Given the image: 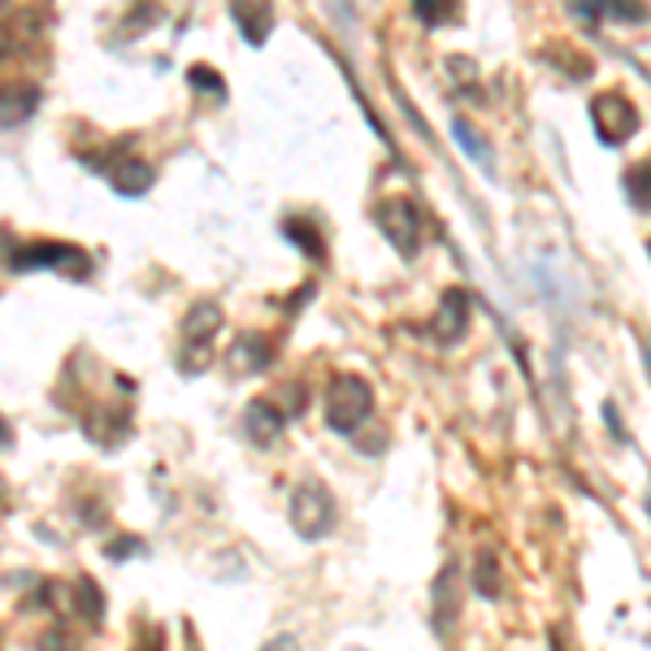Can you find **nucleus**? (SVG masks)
<instances>
[{
	"instance_id": "ddd939ff",
	"label": "nucleus",
	"mask_w": 651,
	"mask_h": 651,
	"mask_svg": "<svg viewBox=\"0 0 651 651\" xmlns=\"http://www.w3.org/2000/svg\"><path fill=\"white\" fill-rule=\"evenodd\" d=\"M456 617V564H443V573L434 578V635L447 639Z\"/></svg>"
},
{
	"instance_id": "7ed1b4c3",
	"label": "nucleus",
	"mask_w": 651,
	"mask_h": 651,
	"mask_svg": "<svg viewBox=\"0 0 651 651\" xmlns=\"http://www.w3.org/2000/svg\"><path fill=\"white\" fill-rule=\"evenodd\" d=\"M374 221H378V230L387 235V243H391L404 261H413V256L422 252V214H418V205H413L409 196H387V201H378Z\"/></svg>"
},
{
	"instance_id": "aec40b11",
	"label": "nucleus",
	"mask_w": 651,
	"mask_h": 651,
	"mask_svg": "<svg viewBox=\"0 0 651 651\" xmlns=\"http://www.w3.org/2000/svg\"><path fill=\"white\" fill-rule=\"evenodd\" d=\"M447 79L460 88V92H478V66L469 57H447Z\"/></svg>"
},
{
	"instance_id": "a878e982",
	"label": "nucleus",
	"mask_w": 651,
	"mask_h": 651,
	"mask_svg": "<svg viewBox=\"0 0 651 651\" xmlns=\"http://www.w3.org/2000/svg\"><path fill=\"white\" fill-rule=\"evenodd\" d=\"M261 651H300V643H296L292 635H278V639H270V643H265Z\"/></svg>"
},
{
	"instance_id": "20e7f679",
	"label": "nucleus",
	"mask_w": 651,
	"mask_h": 651,
	"mask_svg": "<svg viewBox=\"0 0 651 651\" xmlns=\"http://www.w3.org/2000/svg\"><path fill=\"white\" fill-rule=\"evenodd\" d=\"M591 126H595V135H599L604 148H617V144H626L639 130V108L617 88L613 92H599L591 101Z\"/></svg>"
},
{
	"instance_id": "f3484780",
	"label": "nucleus",
	"mask_w": 651,
	"mask_h": 651,
	"mask_svg": "<svg viewBox=\"0 0 651 651\" xmlns=\"http://www.w3.org/2000/svg\"><path fill=\"white\" fill-rule=\"evenodd\" d=\"M283 235H287V239H292V243H296L305 256L322 261V235H318V230H313L305 217H287V221H283Z\"/></svg>"
},
{
	"instance_id": "423d86ee",
	"label": "nucleus",
	"mask_w": 651,
	"mask_h": 651,
	"mask_svg": "<svg viewBox=\"0 0 651 651\" xmlns=\"http://www.w3.org/2000/svg\"><path fill=\"white\" fill-rule=\"evenodd\" d=\"M9 265L13 270H48L53 265V270H75L79 278L92 270V261L70 243H26V248H18L9 256Z\"/></svg>"
},
{
	"instance_id": "a211bd4d",
	"label": "nucleus",
	"mask_w": 651,
	"mask_h": 651,
	"mask_svg": "<svg viewBox=\"0 0 651 651\" xmlns=\"http://www.w3.org/2000/svg\"><path fill=\"white\" fill-rule=\"evenodd\" d=\"M70 604H75V608H79V617H83V621H92V626L105 617V595L96 591V582H92V578H79V595H70Z\"/></svg>"
},
{
	"instance_id": "bb28decb",
	"label": "nucleus",
	"mask_w": 651,
	"mask_h": 651,
	"mask_svg": "<svg viewBox=\"0 0 651 651\" xmlns=\"http://www.w3.org/2000/svg\"><path fill=\"white\" fill-rule=\"evenodd\" d=\"M604 418H608V431H613V438H626V431H621V422H617V404H613V400L604 404Z\"/></svg>"
},
{
	"instance_id": "b1692460",
	"label": "nucleus",
	"mask_w": 651,
	"mask_h": 651,
	"mask_svg": "<svg viewBox=\"0 0 651 651\" xmlns=\"http://www.w3.org/2000/svg\"><path fill=\"white\" fill-rule=\"evenodd\" d=\"M135 651H165V635H161L157 626H148V630H144V639L135 643Z\"/></svg>"
},
{
	"instance_id": "f8f14e48",
	"label": "nucleus",
	"mask_w": 651,
	"mask_h": 651,
	"mask_svg": "<svg viewBox=\"0 0 651 651\" xmlns=\"http://www.w3.org/2000/svg\"><path fill=\"white\" fill-rule=\"evenodd\" d=\"M35 26H39V18L31 9H18V13L0 18V61L13 57V53H22L35 39Z\"/></svg>"
},
{
	"instance_id": "6ab92c4d",
	"label": "nucleus",
	"mask_w": 651,
	"mask_h": 651,
	"mask_svg": "<svg viewBox=\"0 0 651 651\" xmlns=\"http://www.w3.org/2000/svg\"><path fill=\"white\" fill-rule=\"evenodd\" d=\"M473 586H478V595L482 599H495L500 595V586H504V578H500V560L495 556H478V569H473Z\"/></svg>"
},
{
	"instance_id": "f257e3e1",
	"label": "nucleus",
	"mask_w": 651,
	"mask_h": 651,
	"mask_svg": "<svg viewBox=\"0 0 651 651\" xmlns=\"http://www.w3.org/2000/svg\"><path fill=\"white\" fill-rule=\"evenodd\" d=\"M369 413H374V387L365 378L343 374V378L330 382V391H326V422H330V431H361L369 422Z\"/></svg>"
},
{
	"instance_id": "cd10ccee",
	"label": "nucleus",
	"mask_w": 651,
	"mask_h": 651,
	"mask_svg": "<svg viewBox=\"0 0 651 651\" xmlns=\"http://www.w3.org/2000/svg\"><path fill=\"white\" fill-rule=\"evenodd\" d=\"M0 443H9V426H4V418H0Z\"/></svg>"
},
{
	"instance_id": "c756f323",
	"label": "nucleus",
	"mask_w": 651,
	"mask_h": 651,
	"mask_svg": "<svg viewBox=\"0 0 651 651\" xmlns=\"http://www.w3.org/2000/svg\"><path fill=\"white\" fill-rule=\"evenodd\" d=\"M0 500H4V478H0Z\"/></svg>"
},
{
	"instance_id": "9b49d317",
	"label": "nucleus",
	"mask_w": 651,
	"mask_h": 651,
	"mask_svg": "<svg viewBox=\"0 0 651 651\" xmlns=\"http://www.w3.org/2000/svg\"><path fill=\"white\" fill-rule=\"evenodd\" d=\"M39 108V88L31 83H4L0 88V126H22Z\"/></svg>"
},
{
	"instance_id": "0eeeda50",
	"label": "nucleus",
	"mask_w": 651,
	"mask_h": 651,
	"mask_svg": "<svg viewBox=\"0 0 651 651\" xmlns=\"http://www.w3.org/2000/svg\"><path fill=\"white\" fill-rule=\"evenodd\" d=\"M270 361H274V343H270L265 334H256V330L239 334V339H235V347L226 352L230 374H243V378H252V374L270 369Z\"/></svg>"
},
{
	"instance_id": "4468645a",
	"label": "nucleus",
	"mask_w": 651,
	"mask_h": 651,
	"mask_svg": "<svg viewBox=\"0 0 651 651\" xmlns=\"http://www.w3.org/2000/svg\"><path fill=\"white\" fill-rule=\"evenodd\" d=\"M230 18L239 22V31H243V39L252 48H261L270 39V26H274V9L270 4H230Z\"/></svg>"
},
{
	"instance_id": "39448f33",
	"label": "nucleus",
	"mask_w": 651,
	"mask_h": 651,
	"mask_svg": "<svg viewBox=\"0 0 651 651\" xmlns=\"http://www.w3.org/2000/svg\"><path fill=\"white\" fill-rule=\"evenodd\" d=\"M221 330V309L214 300H196L187 309V318L179 322V334H183V356H179V369L183 374H196L205 365V352L214 343V334Z\"/></svg>"
},
{
	"instance_id": "6e6552de",
	"label": "nucleus",
	"mask_w": 651,
	"mask_h": 651,
	"mask_svg": "<svg viewBox=\"0 0 651 651\" xmlns=\"http://www.w3.org/2000/svg\"><path fill=\"white\" fill-rule=\"evenodd\" d=\"M465 330H469V296L456 287V292H447V296L438 300V313H434V322H431V334L438 339V343H460Z\"/></svg>"
},
{
	"instance_id": "dca6fc26",
	"label": "nucleus",
	"mask_w": 651,
	"mask_h": 651,
	"mask_svg": "<svg viewBox=\"0 0 651 651\" xmlns=\"http://www.w3.org/2000/svg\"><path fill=\"white\" fill-rule=\"evenodd\" d=\"M626 196H630V205H635L639 214H651V157L635 161V165L626 170Z\"/></svg>"
},
{
	"instance_id": "412c9836",
	"label": "nucleus",
	"mask_w": 651,
	"mask_h": 651,
	"mask_svg": "<svg viewBox=\"0 0 651 651\" xmlns=\"http://www.w3.org/2000/svg\"><path fill=\"white\" fill-rule=\"evenodd\" d=\"M413 13L426 22V26H438V22H456V9L452 4H438V0H418Z\"/></svg>"
},
{
	"instance_id": "c85d7f7f",
	"label": "nucleus",
	"mask_w": 651,
	"mask_h": 651,
	"mask_svg": "<svg viewBox=\"0 0 651 651\" xmlns=\"http://www.w3.org/2000/svg\"><path fill=\"white\" fill-rule=\"evenodd\" d=\"M643 361H648V374H651V347H648V352H643Z\"/></svg>"
},
{
	"instance_id": "393cba45",
	"label": "nucleus",
	"mask_w": 651,
	"mask_h": 651,
	"mask_svg": "<svg viewBox=\"0 0 651 651\" xmlns=\"http://www.w3.org/2000/svg\"><path fill=\"white\" fill-rule=\"evenodd\" d=\"M130 551H144V542L139 539H117V542H108V556L117 560V556H130Z\"/></svg>"
},
{
	"instance_id": "f03ea898",
	"label": "nucleus",
	"mask_w": 651,
	"mask_h": 651,
	"mask_svg": "<svg viewBox=\"0 0 651 651\" xmlns=\"http://www.w3.org/2000/svg\"><path fill=\"white\" fill-rule=\"evenodd\" d=\"M287 517H292V526H296V535L300 539H326L330 530H334V495H330V487L318 482V478H309V482H300L296 491H292V509H287Z\"/></svg>"
},
{
	"instance_id": "4be33fe9",
	"label": "nucleus",
	"mask_w": 651,
	"mask_h": 651,
	"mask_svg": "<svg viewBox=\"0 0 651 651\" xmlns=\"http://www.w3.org/2000/svg\"><path fill=\"white\" fill-rule=\"evenodd\" d=\"M604 18H613V22H648L651 9L648 4H604Z\"/></svg>"
},
{
	"instance_id": "1a4fd4ad",
	"label": "nucleus",
	"mask_w": 651,
	"mask_h": 651,
	"mask_svg": "<svg viewBox=\"0 0 651 651\" xmlns=\"http://www.w3.org/2000/svg\"><path fill=\"white\" fill-rule=\"evenodd\" d=\"M105 179H108V187L122 192V196H144V192L152 187V165L122 152V157H108Z\"/></svg>"
},
{
	"instance_id": "7c9ffc66",
	"label": "nucleus",
	"mask_w": 651,
	"mask_h": 651,
	"mask_svg": "<svg viewBox=\"0 0 651 651\" xmlns=\"http://www.w3.org/2000/svg\"><path fill=\"white\" fill-rule=\"evenodd\" d=\"M648 513H651V495H648Z\"/></svg>"
},
{
	"instance_id": "2eb2a0df",
	"label": "nucleus",
	"mask_w": 651,
	"mask_h": 651,
	"mask_svg": "<svg viewBox=\"0 0 651 651\" xmlns=\"http://www.w3.org/2000/svg\"><path fill=\"white\" fill-rule=\"evenodd\" d=\"M452 135L460 139V152H465V157H469L478 170H487V174L495 170V152L487 148V139L478 135V126H473L469 117H460V113H456V117H452Z\"/></svg>"
},
{
	"instance_id": "9d476101",
	"label": "nucleus",
	"mask_w": 651,
	"mask_h": 651,
	"mask_svg": "<svg viewBox=\"0 0 651 651\" xmlns=\"http://www.w3.org/2000/svg\"><path fill=\"white\" fill-rule=\"evenodd\" d=\"M287 426V418H283V409L274 404V400H248V409H243V434L256 443V447H265V443H274L278 434Z\"/></svg>"
},
{
	"instance_id": "5701e85b",
	"label": "nucleus",
	"mask_w": 651,
	"mask_h": 651,
	"mask_svg": "<svg viewBox=\"0 0 651 651\" xmlns=\"http://www.w3.org/2000/svg\"><path fill=\"white\" fill-rule=\"evenodd\" d=\"M187 79H192V88H209L217 101L226 96V88H221V79H217L214 66H192V70H187Z\"/></svg>"
}]
</instances>
